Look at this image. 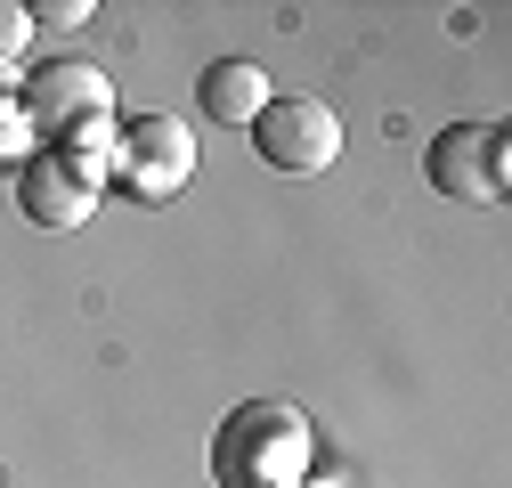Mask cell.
I'll use <instances>...</instances> for the list:
<instances>
[{"label":"cell","mask_w":512,"mask_h":488,"mask_svg":"<svg viewBox=\"0 0 512 488\" xmlns=\"http://www.w3.org/2000/svg\"><path fill=\"white\" fill-rule=\"evenodd\" d=\"M431 188L447 204H504L512 196V131L504 122H456L431 139Z\"/></svg>","instance_id":"obj_2"},{"label":"cell","mask_w":512,"mask_h":488,"mask_svg":"<svg viewBox=\"0 0 512 488\" xmlns=\"http://www.w3.org/2000/svg\"><path fill=\"white\" fill-rule=\"evenodd\" d=\"M17 90H25V82H17V66H0V98H17Z\"/></svg>","instance_id":"obj_12"},{"label":"cell","mask_w":512,"mask_h":488,"mask_svg":"<svg viewBox=\"0 0 512 488\" xmlns=\"http://www.w3.org/2000/svg\"><path fill=\"white\" fill-rule=\"evenodd\" d=\"M57 155H66L74 171H90V179H114V147H122V122L114 114H98V122H74L66 139H49Z\"/></svg>","instance_id":"obj_8"},{"label":"cell","mask_w":512,"mask_h":488,"mask_svg":"<svg viewBox=\"0 0 512 488\" xmlns=\"http://www.w3.org/2000/svg\"><path fill=\"white\" fill-rule=\"evenodd\" d=\"M220 488H301L317 472V432L293 399H244L212 440Z\"/></svg>","instance_id":"obj_1"},{"label":"cell","mask_w":512,"mask_h":488,"mask_svg":"<svg viewBox=\"0 0 512 488\" xmlns=\"http://www.w3.org/2000/svg\"><path fill=\"white\" fill-rule=\"evenodd\" d=\"M33 155H41V131L25 122V106H17V98H0V171H25Z\"/></svg>","instance_id":"obj_9"},{"label":"cell","mask_w":512,"mask_h":488,"mask_svg":"<svg viewBox=\"0 0 512 488\" xmlns=\"http://www.w3.org/2000/svg\"><path fill=\"white\" fill-rule=\"evenodd\" d=\"M252 147H261L269 171L309 179V171H326V163L342 155V114H334L326 98H309V90H277V98L261 106V122H252Z\"/></svg>","instance_id":"obj_3"},{"label":"cell","mask_w":512,"mask_h":488,"mask_svg":"<svg viewBox=\"0 0 512 488\" xmlns=\"http://www.w3.org/2000/svg\"><path fill=\"white\" fill-rule=\"evenodd\" d=\"M17 106H25V122H33L41 139H66L74 122L114 114V82H106L98 66H82V57H57V66H41V74L17 90Z\"/></svg>","instance_id":"obj_5"},{"label":"cell","mask_w":512,"mask_h":488,"mask_svg":"<svg viewBox=\"0 0 512 488\" xmlns=\"http://www.w3.org/2000/svg\"><path fill=\"white\" fill-rule=\"evenodd\" d=\"M114 179H122L139 204H171L187 179H196V131H187L179 114H139V122H122Z\"/></svg>","instance_id":"obj_4"},{"label":"cell","mask_w":512,"mask_h":488,"mask_svg":"<svg viewBox=\"0 0 512 488\" xmlns=\"http://www.w3.org/2000/svg\"><path fill=\"white\" fill-rule=\"evenodd\" d=\"M196 90H204V114L228 122V131H252L261 106L277 98V90H269V66H252V57H220V66H204Z\"/></svg>","instance_id":"obj_7"},{"label":"cell","mask_w":512,"mask_h":488,"mask_svg":"<svg viewBox=\"0 0 512 488\" xmlns=\"http://www.w3.org/2000/svg\"><path fill=\"white\" fill-rule=\"evenodd\" d=\"M33 41V17H25V0H0V66H17Z\"/></svg>","instance_id":"obj_10"},{"label":"cell","mask_w":512,"mask_h":488,"mask_svg":"<svg viewBox=\"0 0 512 488\" xmlns=\"http://www.w3.org/2000/svg\"><path fill=\"white\" fill-rule=\"evenodd\" d=\"M33 25H90L98 17V0H41V9H25Z\"/></svg>","instance_id":"obj_11"},{"label":"cell","mask_w":512,"mask_h":488,"mask_svg":"<svg viewBox=\"0 0 512 488\" xmlns=\"http://www.w3.org/2000/svg\"><path fill=\"white\" fill-rule=\"evenodd\" d=\"M98 196H106V179L74 171L57 147H41V155L17 171V212H25L33 228H82V220L98 212Z\"/></svg>","instance_id":"obj_6"},{"label":"cell","mask_w":512,"mask_h":488,"mask_svg":"<svg viewBox=\"0 0 512 488\" xmlns=\"http://www.w3.org/2000/svg\"><path fill=\"white\" fill-rule=\"evenodd\" d=\"M301 488H342V480H317V472H309V480H301Z\"/></svg>","instance_id":"obj_13"}]
</instances>
